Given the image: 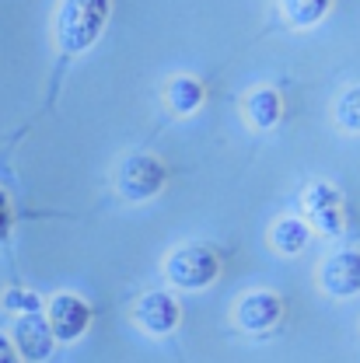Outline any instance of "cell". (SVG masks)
<instances>
[{
    "instance_id": "obj_1",
    "label": "cell",
    "mask_w": 360,
    "mask_h": 363,
    "mask_svg": "<svg viewBox=\"0 0 360 363\" xmlns=\"http://www.w3.org/2000/svg\"><path fill=\"white\" fill-rule=\"evenodd\" d=\"M109 11H112V0H60L56 21H53L60 52L67 56L88 52L109 25Z\"/></svg>"
},
{
    "instance_id": "obj_2",
    "label": "cell",
    "mask_w": 360,
    "mask_h": 363,
    "mask_svg": "<svg viewBox=\"0 0 360 363\" xmlns=\"http://www.w3.org/2000/svg\"><path fill=\"white\" fill-rule=\"evenodd\" d=\"M221 276V255L203 241H185L165 255V279L179 290H207Z\"/></svg>"
},
{
    "instance_id": "obj_3",
    "label": "cell",
    "mask_w": 360,
    "mask_h": 363,
    "mask_svg": "<svg viewBox=\"0 0 360 363\" xmlns=\"http://www.w3.org/2000/svg\"><path fill=\"white\" fill-rule=\"evenodd\" d=\"M165 182H168V168L154 154H130V157H123V164L116 172V189L130 203L154 199L165 189Z\"/></svg>"
},
{
    "instance_id": "obj_4",
    "label": "cell",
    "mask_w": 360,
    "mask_h": 363,
    "mask_svg": "<svg viewBox=\"0 0 360 363\" xmlns=\"http://www.w3.org/2000/svg\"><path fill=\"white\" fill-rule=\"evenodd\" d=\"M91 318H94L91 304L77 294H56L45 304V321L56 342H77L91 328Z\"/></svg>"
},
{
    "instance_id": "obj_5",
    "label": "cell",
    "mask_w": 360,
    "mask_h": 363,
    "mask_svg": "<svg viewBox=\"0 0 360 363\" xmlns=\"http://www.w3.org/2000/svg\"><path fill=\"white\" fill-rule=\"evenodd\" d=\"M318 286L336 297V301H350L360 297V252L357 248H339L332 252L322 266H318Z\"/></svg>"
},
{
    "instance_id": "obj_6",
    "label": "cell",
    "mask_w": 360,
    "mask_h": 363,
    "mask_svg": "<svg viewBox=\"0 0 360 363\" xmlns=\"http://www.w3.org/2000/svg\"><path fill=\"white\" fill-rule=\"evenodd\" d=\"M283 318V301L273 290H249L234 304V325L249 335H266Z\"/></svg>"
},
{
    "instance_id": "obj_7",
    "label": "cell",
    "mask_w": 360,
    "mask_h": 363,
    "mask_svg": "<svg viewBox=\"0 0 360 363\" xmlns=\"http://www.w3.org/2000/svg\"><path fill=\"white\" fill-rule=\"evenodd\" d=\"M133 321L151 335H168L182 321V304L168 290H151L133 304Z\"/></svg>"
},
{
    "instance_id": "obj_8",
    "label": "cell",
    "mask_w": 360,
    "mask_h": 363,
    "mask_svg": "<svg viewBox=\"0 0 360 363\" xmlns=\"http://www.w3.org/2000/svg\"><path fill=\"white\" fill-rule=\"evenodd\" d=\"M11 342H14L18 357H25V360H32V363L49 360L53 357V346H56L45 315H18L14 332H11Z\"/></svg>"
},
{
    "instance_id": "obj_9",
    "label": "cell",
    "mask_w": 360,
    "mask_h": 363,
    "mask_svg": "<svg viewBox=\"0 0 360 363\" xmlns=\"http://www.w3.org/2000/svg\"><path fill=\"white\" fill-rule=\"evenodd\" d=\"M283 116V98L273 88H256L245 94V119L256 130H273Z\"/></svg>"
},
{
    "instance_id": "obj_10",
    "label": "cell",
    "mask_w": 360,
    "mask_h": 363,
    "mask_svg": "<svg viewBox=\"0 0 360 363\" xmlns=\"http://www.w3.org/2000/svg\"><path fill=\"white\" fill-rule=\"evenodd\" d=\"M203 101H207V88H203V81H196V77H189V74L172 77V81H168V88H165V105H168L175 116H192Z\"/></svg>"
},
{
    "instance_id": "obj_11",
    "label": "cell",
    "mask_w": 360,
    "mask_h": 363,
    "mask_svg": "<svg viewBox=\"0 0 360 363\" xmlns=\"http://www.w3.org/2000/svg\"><path fill=\"white\" fill-rule=\"evenodd\" d=\"M308 241H312V227L305 217H280L270 230V245L280 255H298L308 248Z\"/></svg>"
},
{
    "instance_id": "obj_12",
    "label": "cell",
    "mask_w": 360,
    "mask_h": 363,
    "mask_svg": "<svg viewBox=\"0 0 360 363\" xmlns=\"http://www.w3.org/2000/svg\"><path fill=\"white\" fill-rule=\"evenodd\" d=\"M332 4L336 0H276V11L290 28H315L318 21H325Z\"/></svg>"
},
{
    "instance_id": "obj_13",
    "label": "cell",
    "mask_w": 360,
    "mask_h": 363,
    "mask_svg": "<svg viewBox=\"0 0 360 363\" xmlns=\"http://www.w3.org/2000/svg\"><path fill=\"white\" fill-rule=\"evenodd\" d=\"M332 119H336L339 130L360 133V84L339 91V98H336V105H332Z\"/></svg>"
},
{
    "instance_id": "obj_14",
    "label": "cell",
    "mask_w": 360,
    "mask_h": 363,
    "mask_svg": "<svg viewBox=\"0 0 360 363\" xmlns=\"http://www.w3.org/2000/svg\"><path fill=\"white\" fill-rule=\"evenodd\" d=\"M305 213H322V210H339L343 206V192L332 182H312L301 196Z\"/></svg>"
},
{
    "instance_id": "obj_15",
    "label": "cell",
    "mask_w": 360,
    "mask_h": 363,
    "mask_svg": "<svg viewBox=\"0 0 360 363\" xmlns=\"http://www.w3.org/2000/svg\"><path fill=\"white\" fill-rule=\"evenodd\" d=\"M4 308H7V311H21V315H43V297L32 294V290L14 286V290L4 294Z\"/></svg>"
},
{
    "instance_id": "obj_16",
    "label": "cell",
    "mask_w": 360,
    "mask_h": 363,
    "mask_svg": "<svg viewBox=\"0 0 360 363\" xmlns=\"http://www.w3.org/2000/svg\"><path fill=\"white\" fill-rule=\"evenodd\" d=\"M305 220H308V227H312V230H322L325 238H339V234H343V227H347V220H343V206H339V210L308 213Z\"/></svg>"
},
{
    "instance_id": "obj_17",
    "label": "cell",
    "mask_w": 360,
    "mask_h": 363,
    "mask_svg": "<svg viewBox=\"0 0 360 363\" xmlns=\"http://www.w3.org/2000/svg\"><path fill=\"white\" fill-rule=\"evenodd\" d=\"M11 224H14V217H11V199H7V192L0 189V245L7 241V234H11Z\"/></svg>"
},
{
    "instance_id": "obj_18",
    "label": "cell",
    "mask_w": 360,
    "mask_h": 363,
    "mask_svg": "<svg viewBox=\"0 0 360 363\" xmlns=\"http://www.w3.org/2000/svg\"><path fill=\"white\" fill-rule=\"evenodd\" d=\"M0 363H21L18 350H14V342H11L7 335H0Z\"/></svg>"
}]
</instances>
